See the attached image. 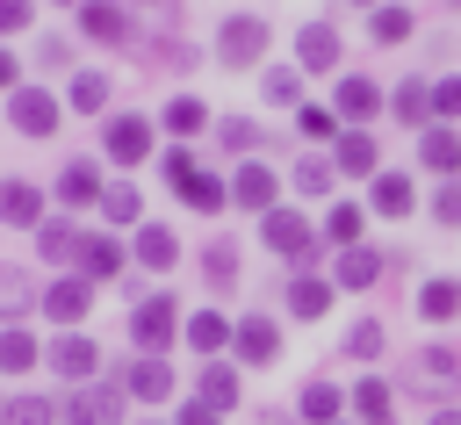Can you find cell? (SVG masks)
Listing matches in <instances>:
<instances>
[{"instance_id":"obj_1","label":"cell","mask_w":461,"mask_h":425,"mask_svg":"<svg viewBox=\"0 0 461 425\" xmlns=\"http://www.w3.org/2000/svg\"><path fill=\"white\" fill-rule=\"evenodd\" d=\"M259 238H267V245H274L281 259H295V267H303V259H317V231H310V223H303L295 209H267Z\"/></svg>"},{"instance_id":"obj_2","label":"cell","mask_w":461,"mask_h":425,"mask_svg":"<svg viewBox=\"0 0 461 425\" xmlns=\"http://www.w3.org/2000/svg\"><path fill=\"white\" fill-rule=\"evenodd\" d=\"M166 180H173L194 209H223V180H216V173H202L187 151H166Z\"/></svg>"},{"instance_id":"obj_3","label":"cell","mask_w":461,"mask_h":425,"mask_svg":"<svg viewBox=\"0 0 461 425\" xmlns=\"http://www.w3.org/2000/svg\"><path fill=\"white\" fill-rule=\"evenodd\" d=\"M216 50H223V65H252V58L267 50V22H259V14H230L223 36H216Z\"/></svg>"},{"instance_id":"obj_4","label":"cell","mask_w":461,"mask_h":425,"mask_svg":"<svg viewBox=\"0 0 461 425\" xmlns=\"http://www.w3.org/2000/svg\"><path fill=\"white\" fill-rule=\"evenodd\" d=\"M14 130L50 137V130H58V101H50L43 86H14Z\"/></svg>"},{"instance_id":"obj_5","label":"cell","mask_w":461,"mask_h":425,"mask_svg":"<svg viewBox=\"0 0 461 425\" xmlns=\"http://www.w3.org/2000/svg\"><path fill=\"white\" fill-rule=\"evenodd\" d=\"M144 151H151V122H144V115H115V122H108V158H115V166H137Z\"/></svg>"},{"instance_id":"obj_6","label":"cell","mask_w":461,"mask_h":425,"mask_svg":"<svg viewBox=\"0 0 461 425\" xmlns=\"http://www.w3.org/2000/svg\"><path fill=\"white\" fill-rule=\"evenodd\" d=\"M173 324H180V310H173V295H151L137 317H130V331H137V346H166L173 339Z\"/></svg>"},{"instance_id":"obj_7","label":"cell","mask_w":461,"mask_h":425,"mask_svg":"<svg viewBox=\"0 0 461 425\" xmlns=\"http://www.w3.org/2000/svg\"><path fill=\"white\" fill-rule=\"evenodd\" d=\"M295 58H303L310 72H331V65H339V29H331V22H310V29L295 36Z\"/></svg>"},{"instance_id":"obj_8","label":"cell","mask_w":461,"mask_h":425,"mask_svg":"<svg viewBox=\"0 0 461 425\" xmlns=\"http://www.w3.org/2000/svg\"><path fill=\"white\" fill-rule=\"evenodd\" d=\"M65 425H122L115 389H79V396H72V411H65Z\"/></svg>"},{"instance_id":"obj_9","label":"cell","mask_w":461,"mask_h":425,"mask_svg":"<svg viewBox=\"0 0 461 425\" xmlns=\"http://www.w3.org/2000/svg\"><path fill=\"white\" fill-rule=\"evenodd\" d=\"M238 353H245L252 367H267V360L281 353V331H274V317H245V324H238Z\"/></svg>"},{"instance_id":"obj_10","label":"cell","mask_w":461,"mask_h":425,"mask_svg":"<svg viewBox=\"0 0 461 425\" xmlns=\"http://www.w3.org/2000/svg\"><path fill=\"white\" fill-rule=\"evenodd\" d=\"M43 310L72 324V317H86V310H94V288H86V281H50V288H43Z\"/></svg>"},{"instance_id":"obj_11","label":"cell","mask_w":461,"mask_h":425,"mask_svg":"<svg viewBox=\"0 0 461 425\" xmlns=\"http://www.w3.org/2000/svg\"><path fill=\"white\" fill-rule=\"evenodd\" d=\"M50 367L79 382V375H94V367H101V346H94V339H58V346H50Z\"/></svg>"},{"instance_id":"obj_12","label":"cell","mask_w":461,"mask_h":425,"mask_svg":"<svg viewBox=\"0 0 461 425\" xmlns=\"http://www.w3.org/2000/svg\"><path fill=\"white\" fill-rule=\"evenodd\" d=\"M382 108V94H375V79H339V101H331V115H375Z\"/></svg>"},{"instance_id":"obj_13","label":"cell","mask_w":461,"mask_h":425,"mask_svg":"<svg viewBox=\"0 0 461 425\" xmlns=\"http://www.w3.org/2000/svg\"><path fill=\"white\" fill-rule=\"evenodd\" d=\"M230 194H238L245 209H274V173H267V166H238Z\"/></svg>"},{"instance_id":"obj_14","label":"cell","mask_w":461,"mask_h":425,"mask_svg":"<svg viewBox=\"0 0 461 425\" xmlns=\"http://www.w3.org/2000/svg\"><path fill=\"white\" fill-rule=\"evenodd\" d=\"M0 216H7V223H36V216H43V194H36L29 180H7V187H0Z\"/></svg>"},{"instance_id":"obj_15","label":"cell","mask_w":461,"mask_h":425,"mask_svg":"<svg viewBox=\"0 0 461 425\" xmlns=\"http://www.w3.org/2000/svg\"><path fill=\"white\" fill-rule=\"evenodd\" d=\"M411 202H418V187H411L403 173H382V180H375V209H382V216H411Z\"/></svg>"},{"instance_id":"obj_16","label":"cell","mask_w":461,"mask_h":425,"mask_svg":"<svg viewBox=\"0 0 461 425\" xmlns=\"http://www.w3.org/2000/svg\"><path fill=\"white\" fill-rule=\"evenodd\" d=\"M360 231H367V216H360V202H339V209L324 216V238H331V245H346V252L360 245Z\"/></svg>"},{"instance_id":"obj_17","label":"cell","mask_w":461,"mask_h":425,"mask_svg":"<svg viewBox=\"0 0 461 425\" xmlns=\"http://www.w3.org/2000/svg\"><path fill=\"white\" fill-rule=\"evenodd\" d=\"M382 274V252H367V245H353V252H339V288H367Z\"/></svg>"},{"instance_id":"obj_18","label":"cell","mask_w":461,"mask_h":425,"mask_svg":"<svg viewBox=\"0 0 461 425\" xmlns=\"http://www.w3.org/2000/svg\"><path fill=\"white\" fill-rule=\"evenodd\" d=\"M288 310H295V317H324V310H331V281H317V274H303V281L288 288Z\"/></svg>"},{"instance_id":"obj_19","label":"cell","mask_w":461,"mask_h":425,"mask_svg":"<svg viewBox=\"0 0 461 425\" xmlns=\"http://www.w3.org/2000/svg\"><path fill=\"white\" fill-rule=\"evenodd\" d=\"M418 158H425L432 173H454V166H461V137H454V130H425V144H418Z\"/></svg>"},{"instance_id":"obj_20","label":"cell","mask_w":461,"mask_h":425,"mask_svg":"<svg viewBox=\"0 0 461 425\" xmlns=\"http://www.w3.org/2000/svg\"><path fill=\"white\" fill-rule=\"evenodd\" d=\"M339 173H375V137L367 130H346L339 137Z\"/></svg>"},{"instance_id":"obj_21","label":"cell","mask_w":461,"mask_h":425,"mask_svg":"<svg viewBox=\"0 0 461 425\" xmlns=\"http://www.w3.org/2000/svg\"><path fill=\"white\" fill-rule=\"evenodd\" d=\"M202 403H209V411H230V403H238V375L209 360V367H202Z\"/></svg>"},{"instance_id":"obj_22","label":"cell","mask_w":461,"mask_h":425,"mask_svg":"<svg viewBox=\"0 0 461 425\" xmlns=\"http://www.w3.org/2000/svg\"><path fill=\"white\" fill-rule=\"evenodd\" d=\"M418 310H425L432 324H447V317L461 310V281H425V295H418Z\"/></svg>"},{"instance_id":"obj_23","label":"cell","mask_w":461,"mask_h":425,"mask_svg":"<svg viewBox=\"0 0 461 425\" xmlns=\"http://www.w3.org/2000/svg\"><path fill=\"white\" fill-rule=\"evenodd\" d=\"M122 382H130V389H137V396H151V403H158V396H166V389H173V375H166V360H137V367H130V375H122Z\"/></svg>"},{"instance_id":"obj_24","label":"cell","mask_w":461,"mask_h":425,"mask_svg":"<svg viewBox=\"0 0 461 425\" xmlns=\"http://www.w3.org/2000/svg\"><path fill=\"white\" fill-rule=\"evenodd\" d=\"M396 115H403V122H425V115H432V86H425V79H403V86H396Z\"/></svg>"},{"instance_id":"obj_25","label":"cell","mask_w":461,"mask_h":425,"mask_svg":"<svg viewBox=\"0 0 461 425\" xmlns=\"http://www.w3.org/2000/svg\"><path fill=\"white\" fill-rule=\"evenodd\" d=\"M137 259H144V267H173V259H180V238H173V231H144V238H137Z\"/></svg>"},{"instance_id":"obj_26","label":"cell","mask_w":461,"mask_h":425,"mask_svg":"<svg viewBox=\"0 0 461 425\" xmlns=\"http://www.w3.org/2000/svg\"><path fill=\"white\" fill-rule=\"evenodd\" d=\"M353 403H360V418H367V425H389V382H375V375H367V382L353 389Z\"/></svg>"},{"instance_id":"obj_27","label":"cell","mask_w":461,"mask_h":425,"mask_svg":"<svg viewBox=\"0 0 461 425\" xmlns=\"http://www.w3.org/2000/svg\"><path fill=\"white\" fill-rule=\"evenodd\" d=\"M0 367H7V375L36 367V339H29V331H0Z\"/></svg>"},{"instance_id":"obj_28","label":"cell","mask_w":461,"mask_h":425,"mask_svg":"<svg viewBox=\"0 0 461 425\" xmlns=\"http://www.w3.org/2000/svg\"><path fill=\"white\" fill-rule=\"evenodd\" d=\"M0 425H50V403L43 396H7L0 403Z\"/></svg>"},{"instance_id":"obj_29","label":"cell","mask_w":461,"mask_h":425,"mask_svg":"<svg viewBox=\"0 0 461 425\" xmlns=\"http://www.w3.org/2000/svg\"><path fill=\"white\" fill-rule=\"evenodd\" d=\"M79 259H86V274H115V267H122V245H115V238H86Z\"/></svg>"},{"instance_id":"obj_30","label":"cell","mask_w":461,"mask_h":425,"mask_svg":"<svg viewBox=\"0 0 461 425\" xmlns=\"http://www.w3.org/2000/svg\"><path fill=\"white\" fill-rule=\"evenodd\" d=\"M187 339H194V346H202V353H216V346H223V339H238V331H230V324H223V317H216V310H202V317H194V324H187Z\"/></svg>"},{"instance_id":"obj_31","label":"cell","mask_w":461,"mask_h":425,"mask_svg":"<svg viewBox=\"0 0 461 425\" xmlns=\"http://www.w3.org/2000/svg\"><path fill=\"white\" fill-rule=\"evenodd\" d=\"M331 411H339V389H331V382H310V389H303V418H310V425H331Z\"/></svg>"},{"instance_id":"obj_32","label":"cell","mask_w":461,"mask_h":425,"mask_svg":"<svg viewBox=\"0 0 461 425\" xmlns=\"http://www.w3.org/2000/svg\"><path fill=\"white\" fill-rule=\"evenodd\" d=\"M411 36V7H375V43H403Z\"/></svg>"},{"instance_id":"obj_33","label":"cell","mask_w":461,"mask_h":425,"mask_svg":"<svg viewBox=\"0 0 461 425\" xmlns=\"http://www.w3.org/2000/svg\"><path fill=\"white\" fill-rule=\"evenodd\" d=\"M202 122H209V108H202L194 94H180V101L166 108V130H180V137H187V130H202Z\"/></svg>"},{"instance_id":"obj_34","label":"cell","mask_w":461,"mask_h":425,"mask_svg":"<svg viewBox=\"0 0 461 425\" xmlns=\"http://www.w3.org/2000/svg\"><path fill=\"white\" fill-rule=\"evenodd\" d=\"M58 194H65V202H94V194H101V180H94V166H65V180H58Z\"/></svg>"},{"instance_id":"obj_35","label":"cell","mask_w":461,"mask_h":425,"mask_svg":"<svg viewBox=\"0 0 461 425\" xmlns=\"http://www.w3.org/2000/svg\"><path fill=\"white\" fill-rule=\"evenodd\" d=\"M346 353H353V360H375V353H382V324H375V317H360V324L346 331Z\"/></svg>"},{"instance_id":"obj_36","label":"cell","mask_w":461,"mask_h":425,"mask_svg":"<svg viewBox=\"0 0 461 425\" xmlns=\"http://www.w3.org/2000/svg\"><path fill=\"white\" fill-rule=\"evenodd\" d=\"M418 375L447 382V375H461V353H454V346H425V353H418Z\"/></svg>"},{"instance_id":"obj_37","label":"cell","mask_w":461,"mask_h":425,"mask_svg":"<svg viewBox=\"0 0 461 425\" xmlns=\"http://www.w3.org/2000/svg\"><path fill=\"white\" fill-rule=\"evenodd\" d=\"M86 36L115 43V36H122V7H101V0H94V7H86Z\"/></svg>"},{"instance_id":"obj_38","label":"cell","mask_w":461,"mask_h":425,"mask_svg":"<svg viewBox=\"0 0 461 425\" xmlns=\"http://www.w3.org/2000/svg\"><path fill=\"white\" fill-rule=\"evenodd\" d=\"M79 245H86V238H79L72 223H43V252H50V259H72Z\"/></svg>"},{"instance_id":"obj_39","label":"cell","mask_w":461,"mask_h":425,"mask_svg":"<svg viewBox=\"0 0 461 425\" xmlns=\"http://www.w3.org/2000/svg\"><path fill=\"white\" fill-rule=\"evenodd\" d=\"M22 310H29V281L7 267V274H0V317H22Z\"/></svg>"},{"instance_id":"obj_40","label":"cell","mask_w":461,"mask_h":425,"mask_svg":"<svg viewBox=\"0 0 461 425\" xmlns=\"http://www.w3.org/2000/svg\"><path fill=\"white\" fill-rule=\"evenodd\" d=\"M331 173H339V166H324V158H303V166H295V187H303V194H324V187H331Z\"/></svg>"},{"instance_id":"obj_41","label":"cell","mask_w":461,"mask_h":425,"mask_svg":"<svg viewBox=\"0 0 461 425\" xmlns=\"http://www.w3.org/2000/svg\"><path fill=\"white\" fill-rule=\"evenodd\" d=\"M72 101H79V108H101V101H108V79H101V72H79V79H72Z\"/></svg>"},{"instance_id":"obj_42","label":"cell","mask_w":461,"mask_h":425,"mask_svg":"<svg viewBox=\"0 0 461 425\" xmlns=\"http://www.w3.org/2000/svg\"><path fill=\"white\" fill-rule=\"evenodd\" d=\"M101 209H108L115 223H130V216H137V187H108V194H101Z\"/></svg>"},{"instance_id":"obj_43","label":"cell","mask_w":461,"mask_h":425,"mask_svg":"<svg viewBox=\"0 0 461 425\" xmlns=\"http://www.w3.org/2000/svg\"><path fill=\"white\" fill-rule=\"evenodd\" d=\"M432 115H461V79H439L432 86Z\"/></svg>"},{"instance_id":"obj_44","label":"cell","mask_w":461,"mask_h":425,"mask_svg":"<svg viewBox=\"0 0 461 425\" xmlns=\"http://www.w3.org/2000/svg\"><path fill=\"white\" fill-rule=\"evenodd\" d=\"M295 94H303L295 72H267V101H295Z\"/></svg>"},{"instance_id":"obj_45","label":"cell","mask_w":461,"mask_h":425,"mask_svg":"<svg viewBox=\"0 0 461 425\" xmlns=\"http://www.w3.org/2000/svg\"><path fill=\"white\" fill-rule=\"evenodd\" d=\"M209 274H216V281H230V274H238V252H230V245H223V238H216V245H209Z\"/></svg>"},{"instance_id":"obj_46","label":"cell","mask_w":461,"mask_h":425,"mask_svg":"<svg viewBox=\"0 0 461 425\" xmlns=\"http://www.w3.org/2000/svg\"><path fill=\"white\" fill-rule=\"evenodd\" d=\"M303 137H331V108H303Z\"/></svg>"},{"instance_id":"obj_47","label":"cell","mask_w":461,"mask_h":425,"mask_svg":"<svg viewBox=\"0 0 461 425\" xmlns=\"http://www.w3.org/2000/svg\"><path fill=\"white\" fill-rule=\"evenodd\" d=\"M432 209H439V223H461V187H439V202H432Z\"/></svg>"},{"instance_id":"obj_48","label":"cell","mask_w":461,"mask_h":425,"mask_svg":"<svg viewBox=\"0 0 461 425\" xmlns=\"http://www.w3.org/2000/svg\"><path fill=\"white\" fill-rule=\"evenodd\" d=\"M252 137H259V130H252V122H223V144H230V151H245V144H252Z\"/></svg>"},{"instance_id":"obj_49","label":"cell","mask_w":461,"mask_h":425,"mask_svg":"<svg viewBox=\"0 0 461 425\" xmlns=\"http://www.w3.org/2000/svg\"><path fill=\"white\" fill-rule=\"evenodd\" d=\"M29 22V0H0V29H22Z\"/></svg>"},{"instance_id":"obj_50","label":"cell","mask_w":461,"mask_h":425,"mask_svg":"<svg viewBox=\"0 0 461 425\" xmlns=\"http://www.w3.org/2000/svg\"><path fill=\"white\" fill-rule=\"evenodd\" d=\"M180 425H216V411H209V403H187V411H180Z\"/></svg>"},{"instance_id":"obj_51","label":"cell","mask_w":461,"mask_h":425,"mask_svg":"<svg viewBox=\"0 0 461 425\" xmlns=\"http://www.w3.org/2000/svg\"><path fill=\"white\" fill-rule=\"evenodd\" d=\"M0 86H14V58L7 50H0Z\"/></svg>"},{"instance_id":"obj_52","label":"cell","mask_w":461,"mask_h":425,"mask_svg":"<svg viewBox=\"0 0 461 425\" xmlns=\"http://www.w3.org/2000/svg\"><path fill=\"white\" fill-rule=\"evenodd\" d=\"M432 425H461V411H439V418H432Z\"/></svg>"},{"instance_id":"obj_53","label":"cell","mask_w":461,"mask_h":425,"mask_svg":"<svg viewBox=\"0 0 461 425\" xmlns=\"http://www.w3.org/2000/svg\"><path fill=\"white\" fill-rule=\"evenodd\" d=\"M360 7H375V0H360Z\"/></svg>"}]
</instances>
